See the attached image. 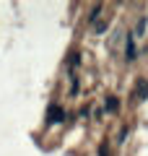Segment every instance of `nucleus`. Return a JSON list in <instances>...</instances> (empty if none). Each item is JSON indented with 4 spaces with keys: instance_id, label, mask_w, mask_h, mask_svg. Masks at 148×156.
Listing matches in <instances>:
<instances>
[{
    "instance_id": "1",
    "label": "nucleus",
    "mask_w": 148,
    "mask_h": 156,
    "mask_svg": "<svg viewBox=\"0 0 148 156\" xmlns=\"http://www.w3.org/2000/svg\"><path fill=\"white\" fill-rule=\"evenodd\" d=\"M47 120H49V122H62V120H65V112H62L57 104H52L49 112H47Z\"/></svg>"
},
{
    "instance_id": "2",
    "label": "nucleus",
    "mask_w": 148,
    "mask_h": 156,
    "mask_svg": "<svg viewBox=\"0 0 148 156\" xmlns=\"http://www.w3.org/2000/svg\"><path fill=\"white\" fill-rule=\"evenodd\" d=\"M127 60H135V44H132V37H127V47H125Z\"/></svg>"
},
{
    "instance_id": "3",
    "label": "nucleus",
    "mask_w": 148,
    "mask_h": 156,
    "mask_svg": "<svg viewBox=\"0 0 148 156\" xmlns=\"http://www.w3.org/2000/svg\"><path fill=\"white\" fill-rule=\"evenodd\" d=\"M117 107H120V101H117L115 96H109V99H107V109H109V112H117Z\"/></svg>"
},
{
    "instance_id": "4",
    "label": "nucleus",
    "mask_w": 148,
    "mask_h": 156,
    "mask_svg": "<svg viewBox=\"0 0 148 156\" xmlns=\"http://www.w3.org/2000/svg\"><path fill=\"white\" fill-rule=\"evenodd\" d=\"M146 94H148V83L140 81V83H138V96H146Z\"/></svg>"
},
{
    "instance_id": "5",
    "label": "nucleus",
    "mask_w": 148,
    "mask_h": 156,
    "mask_svg": "<svg viewBox=\"0 0 148 156\" xmlns=\"http://www.w3.org/2000/svg\"><path fill=\"white\" fill-rule=\"evenodd\" d=\"M143 29H146V18H140V23H138V29H135V37H140Z\"/></svg>"
}]
</instances>
